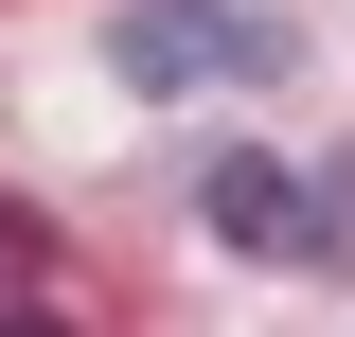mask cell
Segmentation results:
<instances>
[{
    "instance_id": "2",
    "label": "cell",
    "mask_w": 355,
    "mask_h": 337,
    "mask_svg": "<svg viewBox=\"0 0 355 337\" xmlns=\"http://www.w3.org/2000/svg\"><path fill=\"white\" fill-rule=\"evenodd\" d=\"M196 213H214V249H249V266H320V213H302V178H284V160H214V178H196Z\"/></svg>"
},
{
    "instance_id": "4",
    "label": "cell",
    "mask_w": 355,
    "mask_h": 337,
    "mask_svg": "<svg viewBox=\"0 0 355 337\" xmlns=\"http://www.w3.org/2000/svg\"><path fill=\"white\" fill-rule=\"evenodd\" d=\"M0 337H71V320H53V302H0Z\"/></svg>"
},
{
    "instance_id": "1",
    "label": "cell",
    "mask_w": 355,
    "mask_h": 337,
    "mask_svg": "<svg viewBox=\"0 0 355 337\" xmlns=\"http://www.w3.org/2000/svg\"><path fill=\"white\" fill-rule=\"evenodd\" d=\"M107 71L125 89H249L266 71V18L249 0H125V18H107Z\"/></svg>"
},
{
    "instance_id": "3",
    "label": "cell",
    "mask_w": 355,
    "mask_h": 337,
    "mask_svg": "<svg viewBox=\"0 0 355 337\" xmlns=\"http://www.w3.org/2000/svg\"><path fill=\"white\" fill-rule=\"evenodd\" d=\"M302 213H320V249H355V178H338V196H302Z\"/></svg>"
}]
</instances>
